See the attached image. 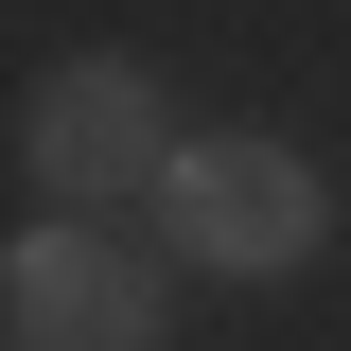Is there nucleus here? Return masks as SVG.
<instances>
[{
  "mask_svg": "<svg viewBox=\"0 0 351 351\" xmlns=\"http://www.w3.org/2000/svg\"><path fill=\"white\" fill-rule=\"evenodd\" d=\"M158 228L211 263V281H299V263L334 246V176H316L299 141H176Z\"/></svg>",
  "mask_w": 351,
  "mask_h": 351,
  "instance_id": "nucleus-1",
  "label": "nucleus"
},
{
  "mask_svg": "<svg viewBox=\"0 0 351 351\" xmlns=\"http://www.w3.org/2000/svg\"><path fill=\"white\" fill-rule=\"evenodd\" d=\"M18 158H36V193L88 228L106 193H158L176 176V88L141 71V53H53L36 106H18Z\"/></svg>",
  "mask_w": 351,
  "mask_h": 351,
  "instance_id": "nucleus-2",
  "label": "nucleus"
},
{
  "mask_svg": "<svg viewBox=\"0 0 351 351\" xmlns=\"http://www.w3.org/2000/svg\"><path fill=\"white\" fill-rule=\"evenodd\" d=\"M0 351H158V263L106 228H18L0 246Z\"/></svg>",
  "mask_w": 351,
  "mask_h": 351,
  "instance_id": "nucleus-3",
  "label": "nucleus"
}]
</instances>
